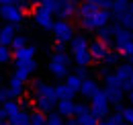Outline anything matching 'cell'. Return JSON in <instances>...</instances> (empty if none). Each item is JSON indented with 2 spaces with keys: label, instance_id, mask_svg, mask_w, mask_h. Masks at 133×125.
I'll list each match as a JSON object with an SVG mask.
<instances>
[{
  "label": "cell",
  "instance_id": "1",
  "mask_svg": "<svg viewBox=\"0 0 133 125\" xmlns=\"http://www.w3.org/2000/svg\"><path fill=\"white\" fill-rule=\"evenodd\" d=\"M51 31H53V35H55V39H57V41H64V43H68V41L74 37V27L68 23L66 18L53 21V25H51Z\"/></svg>",
  "mask_w": 133,
  "mask_h": 125
},
{
  "label": "cell",
  "instance_id": "2",
  "mask_svg": "<svg viewBox=\"0 0 133 125\" xmlns=\"http://www.w3.org/2000/svg\"><path fill=\"white\" fill-rule=\"evenodd\" d=\"M90 113L98 119V117H104L107 113H109V98H107V94L104 90H98V92L92 96V109Z\"/></svg>",
  "mask_w": 133,
  "mask_h": 125
},
{
  "label": "cell",
  "instance_id": "3",
  "mask_svg": "<svg viewBox=\"0 0 133 125\" xmlns=\"http://www.w3.org/2000/svg\"><path fill=\"white\" fill-rule=\"evenodd\" d=\"M35 70H37L35 58H31V60H15V76H18L21 80H27Z\"/></svg>",
  "mask_w": 133,
  "mask_h": 125
},
{
  "label": "cell",
  "instance_id": "4",
  "mask_svg": "<svg viewBox=\"0 0 133 125\" xmlns=\"http://www.w3.org/2000/svg\"><path fill=\"white\" fill-rule=\"evenodd\" d=\"M33 18L41 29H51V25H53V12H51L49 8H45L43 4H39V6L35 8Z\"/></svg>",
  "mask_w": 133,
  "mask_h": 125
},
{
  "label": "cell",
  "instance_id": "5",
  "mask_svg": "<svg viewBox=\"0 0 133 125\" xmlns=\"http://www.w3.org/2000/svg\"><path fill=\"white\" fill-rule=\"evenodd\" d=\"M0 15L4 21H8V23H21L23 21V12L18 10L17 4H0Z\"/></svg>",
  "mask_w": 133,
  "mask_h": 125
},
{
  "label": "cell",
  "instance_id": "6",
  "mask_svg": "<svg viewBox=\"0 0 133 125\" xmlns=\"http://www.w3.org/2000/svg\"><path fill=\"white\" fill-rule=\"evenodd\" d=\"M88 51H90L92 60H104V55L109 53V47H107V43L102 39H96V41H92L88 45Z\"/></svg>",
  "mask_w": 133,
  "mask_h": 125
},
{
  "label": "cell",
  "instance_id": "7",
  "mask_svg": "<svg viewBox=\"0 0 133 125\" xmlns=\"http://www.w3.org/2000/svg\"><path fill=\"white\" fill-rule=\"evenodd\" d=\"M98 90H100L98 84H96L94 80H90V78L82 80V84H80V88H78V92L82 94V96H86V98H92V96L98 92Z\"/></svg>",
  "mask_w": 133,
  "mask_h": 125
},
{
  "label": "cell",
  "instance_id": "8",
  "mask_svg": "<svg viewBox=\"0 0 133 125\" xmlns=\"http://www.w3.org/2000/svg\"><path fill=\"white\" fill-rule=\"evenodd\" d=\"M68 43H70V51H72V55H74V53H78V51L88 49V41H86V37H84V35H74Z\"/></svg>",
  "mask_w": 133,
  "mask_h": 125
},
{
  "label": "cell",
  "instance_id": "9",
  "mask_svg": "<svg viewBox=\"0 0 133 125\" xmlns=\"http://www.w3.org/2000/svg\"><path fill=\"white\" fill-rule=\"evenodd\" d=\"M109 10H104V8H96V12L92 15V27L94 29H100V27H104V25H109Z\"/></svg>",
  "mask_w": 133,
  "mask_h": 125
},
{
  "label": "cell",
  "instance_id": "10",
  "mask_svg": "<svg viewBox=\"0 0 133 125\" xmlns=\"http://www.w3.org/2000/svg\"><path fill=\"white\" fill-rule=\"evenodd\" d=\"M23 86H25V80H21L18 76H12L10 78V84H8V98H17L23 94Z\"/></svg>",
  "mask_w": 133,
  "mask_h": 125
},
{
  "label": "cell",
  "instance_id": "11",
  "mask_svg": "<svg viewBox=\"0 0 133 125\" xmlns=\"http://www.w3.org/2000/svg\"><path fill=\"white\" fill-rule=\"evenodd\" d=\"M133 76V64H125V66H119L117 68V72H115V78L125 86V82Z\"/></svg>",
  "mask_w": 133,
  "mask_h": 125
},
{
  "label": "cell",
  "instance_id": "12",
  "mask_svg": "<svg viewBox=\"0 0 133 125\" xmlns=\"http://www.w3.org/2000/svg\"><path fill=\"white\" fill-rule=\"evenodd\" d=\"M49 72L57 78H66L68 76V64L64 62H57V60H51L49 62Z\"/></svg>",
  "mask_w": 133,
  "mask_h": 125
},
{
  "label": "cell",
  "instance_id": "13",
  "mask_svg": "<svg viewBox=\"0 0 133 125\" xmlns=\"http://www.w3.org/2000/svg\"><path fill=\"white\" fill-rule=\"evenodd\" d=\"M57 103V109H59V115H64V117H72L74 115V101L72 98H62V101H55Z\"/></svg>",
  "mask_w": 133,
  "mask_h": 125
},
{
  "label": "cell",
  "instance_id": "14",
  "mask_svg": "<svg viewBox=\"0 0 133 125\" xmlns=\"http://www.w3.org/2000/svg\"><path fill=\"white\" fill-rule=\"evenodd\" d=\"M37 96L39 98H47L55 103V96H53V86H47L45 82H37Z\"/></svg>",
  "mask_w": 133,
  "mask_h": 125
},
{
  "label": "cell",
  "instance_id": "15",
  "mask_svg": "<svg viewBox=\"0 0 133 125\" xmlns=\"http://www.w3.org/2000/svg\"><path fill=\"white\" fill-rule=\"evenodd\" d=\"M15 37V25H4L0 29V45H10Z\"/></svg>",
  "mask_w": 133,
  "mask_h": 125
},
{
  "label": "cell",
  "instance_id": "16",
  "mask_svg": "<svg viewBox=\"0 0 133 125\" xmlns=\"http://www.w3.org/2000/svg\"><path fill=\"white\" fill-rule=\"evenodd\" d=\"M74 94H76V92H72L66 84H57V86H53V96H55V101H62V98H74Z\"/></svg>",
  "mask_w": 133,
  "mask_h": 125
},
{
  "label": "cell",
  "instance_id": "17",
  "mask_svg": "<svg viewBox=\"0 0 133 125\" xmlns=\"http://www.w3.org/2000/svg\"><path fill=\"white\" fill-rule=\"evenodd\" d=\"M35 58V47L33 45H25L21 49H15V60H31Z\"/></svg>",
  "mask_w": 133,
  "mask_h": 125
},
{
  "label": "cell",
  "instance_id": "18",
  "mask_svg": "<svg viewBox=\"0 0 133 125\" xmlns=\"http://www.w3.org/2000/svg\"><path fill=\"white\" fill-rule=\"evenodd\" d=\"M80 84H82V76H78V74H68L66 76V86L72 92H78Z\"/></svg>",
  "mask_w": 133,
  "mask_h": 125
},
{
  "label": "cell",
  "instance_id": "19",
  "mask_svg": "<svg viewBox=\"0 0 133 125\" xmlns=\"http://www.w3.org/2000/svg\"><path fill=\"white\" fill-rule=\"evenodd\" d=\"M74 60H76V64H78V66L86 68L88 64L92 62V55H90V51H88V49H84V51H78V53H74Z\"/></svg>",
  "mask_w": 133,
  "mask_h": 125
},
{
  "label": "cell",
  "instance_id": "20",
  "mask_svg": "<svg viewBox=\"0 0 133 125\" xmlns=\"http://www.w3.org/2000/svg\"><path fill=\"white\" fill-rule=\"evenodd\" d=\"M2 109H4V113H6V117H12V115H17L18 111H21L15 98H6L4 105H2Z\"/></svg>",
  "mask_w": 133,
  "mask_h": 125
},
{
  "label": "cell",
  "instance_id": "21",
  "mask_svg": "<svg viewBox=\"0 0 133 125\" xmlns=\"http://www.w3.org/2000/svg\"><path fill=\"white\" fill-rule=\"evenodd\" d=\"M113 10H115V15H123V12H127L129 10V0H113Z\"/></svg>",
  "mask_w": 133,
  "mask_h": 125
},
{
  "label": "cell",
  "instance_id": "22",
  "mask_svg": "<svg viewBox=\"0 0 133 125\" xmlns=\"http://www.w3.org/2000/svg\"><path fill=\"white\" fill-rule=\"evenodd\" d=\"M78 125H96V117L90 113V111H86V113H82V115H78Z\"/></svg>",
  "mask_w": 133,
  "mask_h": 125
},
{
  "label": "cell",
  "instance_id": "23",
  "mask_svg": "<svg viewBox=\"0 0 133 125\" xmlns=\"http://www.w3.org/2000/svg\"><path fill=\"white\" fill-rule=\"evenodd\" d=\"M25 45H27V37H23V35H15L8 47H12V51H15V49H21V47H25Z\"/></svg>",
  "mask_w": 133,
  "mask_h": 125
},
{
  "label": "cell",
  "instance_id": "24",
  "mask_svg": "<svg viewBox=\"0 0 133 125\" xmlns=\"http://www.w3.org/2000/svg\"><path fill=\"white\" fill-rule=\"evenodd\" d=\"M8 62H10V47L0 45V64H8Z\"/></svg>",
  "mask_w": 133,
  "mask_h": 125
},
{
  "label": "cell",
  "instance_id": "25",
  "mask_svg": "<svg viewBox=\"0 0 133 125\" xmlns=\"http://www.w3.org/2000/svg\"><path fill=\"white\" fill-rule=\"evenodd\" d=\"M29 125H47V119H45L41 113H37L33 117H29Z\"/></svg>",
  "mask_w": 133,
  "mask_h": 125
},
{
  "label": "cell",
  "instance_id": "26",
  "mask_svg": "<svg viewBox=\"0 0 133 125\" xmlns=\"http://www.w3.org/2000/svg\"><path fill=\"white\" fill-rule=\"evenodd\" d=\"M47 125H64V121H62V115H51L49 119H47Z\"/></svg>",
  "mask_w": 133,
  "mask_h": 125
},
{
  "label": "cell",
  "instance_id": "27",
  "mask_svg": "<svg viewBox=\"0 0 133 125\" xmlns=\"http://www.w3.org/2000/svg\"><path fill=\"white\" fill-rule=\"evenodd\" d=\"M121 117H125V121L129 125H133V109H125L123 113H121Z\"/></svg>",
  "mask_w": 133,
  "mask_h": 125
},
{
  "label": "cell",
  "instance_id": "28",
  "mask_svg": "<svg viewBox=\"0 0 133 125\" xmlns=\"http://www.w3.org/2000/svg\"><path fill=\"white\" fill-rule=\"evenodd\" d=\"M104 60H107L109 64H117V62H119V55H117L115 51H109V53L104 55Z\"/></svg>",
  "mask_w": 133,
  "mask_h": 125
},
{
  "label": "cell",
  "instance_id": "29",
  "mask_svg": "<svg viewBox=\"0 0 133 125\" xmlns=\"http://www.w3.org/2000/svg\"><path fill=\"white\" fill-rule=\"evenodd\" d=\"M4 117H6V113H4V109H2V107H0V121H2V119H4Z\"/></svg>",
  "mask_w": 133,
  "mask_h": 125
},
{
  "label": "cell",
  "instance_id": "30",
  "mask_svg": "<svg viewBox=\"0 0 133 125\" xmlns=\"http://www.w3.org/2000/svg\"><path fill=\"white\" fill-rule=\"evenodd\" d=\"M129 12L133 15V2H129Z\"/></svg>",
  "mask_w": 133,
  "mask_h": 125
},
{
  "label": "cell",
  "instance_id": "31",
  "mask_svg": "<svg viewBox=\"0 0 133 125\" xmlns=\"http://www.w3.org/2000/svg\"><path fill=\"white\" fill-rule=\"evenodd\" d=\"M2 125H15V123H10V121H8V123H2Z\"/></svg>",
  "mask_w": 133,
  "mask_h": 125
},
{
  "label": "cell",
  "instance_id": "32",
  "mask_svg": "<svg viewBox=\"0 0 133 125\" xmlns=\"http://www.w3.org/2000/svg\"><path fill=\"white\" fill-rule=\"evenodd\" d=\"M10 2H12V4H17V2H18V0H10Z\"/></svg>",
  "mask_w": 133,
  "mask_h": 125
},
{
  "label": "cell",
  "instance_id": "33",
  "mask_svg": "<svg viewBox=\"0 0 133 125\" xmlns=\"http://www.w3.org/2000/svg\"><path fill=\"white\" fill-rule=\"evenodd\" d=\"M35 2H39V4H41V2H43V0H35Z\"/></svg>",
  "mask_w": 133,
  "mask_h": 125
},
{
  "label": "cell",
  "instance_id": "34",
  "mask_svg": "<svg viewBox=\"0 0 133 125\" xmlns=\"http://www.w3.org/2000/svg\"><path fill=\"white\" fill-rule=\"evenodd\" d=\"M131 41H133V33H131Z\"/></svg>",
  "mask_w": 133,
  "mask_h": 125
}]
</instances>
